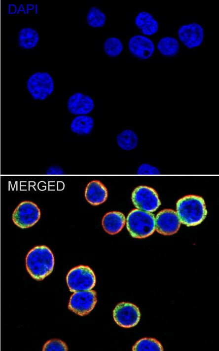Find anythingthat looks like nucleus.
Instances as JSON below:
<instances>
[{"mask_svg":"<svg viewBox=\"0 0 219 351\" xmlns=\"http://www.w3.org/2000/svg\"><path fill=\"white\" fill-rule=\"evenodd\" d=\"M54 262L53 253L45 245L34 247L28 252L25 259L28 273L37 281L43 280L52 273Z\"/></svg>","mask_w":219,"mask_h":351,"instance_id":"1","label":"nucleus"},{"mask_svg":"<svg viewBox=\"0 0 219 351\" xmlns=\"http://www.w3.org/2000/svg\"><path fill=\"white\" fill-rule=\"evenodd\" d=\"M176 206L181 223L187 227L200 224L207 215L204 200L198 195H185L179 199Z\"/></svg>","mask_w":219,"mask_h":351,"instance_id":"2","label":"nucleus"},{"mask_svg":"<svg viewBox=\"0 0 219 351\" xmlns=\"http://www.w3.org/2000/svg\"><path fill=\"white\" fill-rule=\"evenodd\" d=\"M106 16L98 7L92 6L89 9L87 16V24L93 28L102 27L105 24Z\"/></svg>","mask_w":219,"mask_h":351,"instance_id":"21","label":"nucleus"},{"mask_svg":"<svg viewBox=\"0 0 219 351\" xmlns=\"http://www.w3.org/2000/svg\"><path fill=\"white\" fill-rule=\"evenodd\" d=\"M94 119L90 116L80 115L74 117L71 124V131L78 135L89 134L94 127Z\"/></svg>","mask_w":219,"mask_h":351,"instance_id":"17","label":"nucleus"},{"mask_svg":"<svg viewBox=\"0 0 219 351\" xmlns=\"http://www.w3.org/2000/svg\"><path fill=\"white\" fill-rule=\"evenodd\" d=\"M62 169L56 166H52L48 168L47 171V174H62Z\"/></svg>","mask_w":219,"mask_h":351,"instance_id":"26","label":"nucleus"},{"mask_svg":"<svg viewBox=\"0 0 219 351\" xmlns=\"http://www.w3.org/2000/svg\"><path fill=\"white\" fill-rule=\"evenodd\" d=\"M68 347L65 343L60 339H52L47 341L43 345L44 351H67Z\"/></svg>","mask_w":219,"mask_h":351,"instance_id":"24","label":"nucleus"},{"mask_svg":"<svg viewBox=\"0 0 219 351\" xmlns=\"http://www.w3.org/2000/svg\"><path fill=\"white\" fill-rule=\"evenodd\" d=\"M113 316L115 322L119 326L130 328L138 323L141 314L139 309L135 305L128 302H121L113 310Z\"/></svg>","mask_w":219,"mask_h":351,"instance_id":"9","label":"nucleus"},{"mask_svg":"<svg viewBox=\"0 0 219 351\" xmlns=\"http://www.w3.org/2000/svg\"><path fill=\"white\" fill-rule=\"evenodd\" d=\"M66 280L72 292L92 290L96 283V277L92 270L83 265L72 269L68 273Z\"/></svg>","mask_w":219,"mask_h":351,"instance_id":"4","label":"nucleus"},{"mask_svg":"<svg viewBox=\"0 0 219 351\" xmlns=\"http://www.w3.org/2000/svg\"><path fill=\"white\" fill-rule=\"evenodd\" d=\"M180 40L187 48L199 46L204 39V30L198 23H191L182 26L178 30Z\"/></svg>","mask_w":219,"mask_h":351,"instance_id":"11","label":"nucleus"},{"mask_svg":"<svg viewBox=\"0 0 219 351\" xmlns=\"http://www.w3.org/2000/svg\"><path fill=\"white\" fill-rule=\"evenodd\" d=\"M93 100L88 95L76 92L70 96L68 101L69 112L75 115H86L94 109Z\"/></svg>","mask_w":219,"mask_h":351,"instance_id":"13","label":"nucleus"},{"mask_svg":"<svg viewBox=\"0 0 219 351\" xmlns=\"http://www.w3.org/2000/svg\"><path fill=\"white\" fill-rule=\"evenodd\" d=\"M128 48L134 57L145 60L152 55L154 51V45L148 38L142 35H135L129 39Z\"/></svg>","mask_w":219,"mask_h":351,"instance_id":"12","label":"nucleus"},{"mask_svg":"<svg viewBox=\"0 0 219 351\" xmlns=\"http://www.w3.org/2000/svg\"><path fill=\"white\" fill-rule=\"evenodd\" d=\"M133 351H162L161 343L152 338H144L138 341L132 348Z\"/></svg>","mask_w":219,"mask_h":351,"instance_id":"22","label":"nucleus"},{"mask_svg":"<svg viewBox=\"0 0 219 351\" xmlns=\"http://www.w3.org/2000/svg\"><path fill=\"white\" fill-rule=\"evenodd\" d=\"M157 47L163 56L166 57H173L178 53L180 45L176 39L171 37H165L159 40Z\"/></svg>","mask_w":219,"mask_h":351,"instance_id":"18","label":"nucleus"},{"mask_svg":"<svg viewBox=\"0 0 219 351\" xmlns=\"http://www.w3.org/2000/svg\"><path fill=\"white\" fill-rule=\"evenodd\" d=\"M40 217V211L37 205L31 201L20 202L14 210L12 219L13 223L21 229L34 226Z\"/></svg>","mask_w":219,"mask_h":351,"instance_id":"5","label":"nucleus"},{"mask_svg":"<svg viewBox=\"0 0 219 351\" xmlns=\"http://www.w3.org/2000/svg\"><path fill=\"white\" fill-rule=\"evenodd\" d=\"M27 86L34 99L43 100L52 93L54 81L48 73L37 72L29 78Z\"/></svg>","mask_w":219,"mask_h":351,"instance_id":"6","label":"nucleus"},{"mask_svg":"<svg viewBox=\"0 0 219 351\" xmlns=\"http://www.w3.org/2000/svg\"><path fill=\"white\" fill-rule=\"evenodd\" d=\"M126 223L128 231L134 238H146L151 235L155 231L154 214L137 208L129 212Z\"/></svg>","mask_w":219,"mask_h":351,"instance_id":"3","label":"nucleus"},{"mask_svg":"<svg viewBox=\"0 0 219 351\" xmlns=\"http://www.w3.org/2000/svg\"><path fill=\"white\" fill-rule=\"evenodd\" d=\"M126 223L124 215L119 211H110L106 213L102 221L104 230L108 234L113 235L118 233Z\"/></svg>","mask_w":219,"mask_h":351,"instance_id":"15","label":"nucleus"},{"mask_svg":"<svg viewBox=\"0 0 219 351\" xmlns=\"http://www.w3.org/2000/svg\"><path fill=\"white\" fill-rule=\"evenodd\" d=\"M135 24L141 32L146 36H151L158 30V23L149 13L142 11L135 19Z\"/></svg>","mask_w":219,"mask_h":351,"instance_id":"16","label":"nucleus"},{"mask_svg":"<svg viewBox=\"0 0 219 351\" xmlns=\"http://www.w3.org/2000/svg\"><path fill=\"white\" fill-rule=\"evenodd\" d=\"M181 222L177 212L171 209L159 211L155 218V230L165 235H172L178 232Z\"/></svg>","mask_w":219,"mask_h":351,"instance_id":"10","label":"nucleus"},{"mask_svg":"<svg viewBox=\"0 0 219 351\" xmlns=\"http://www.w3.org/2000/svg\"><path fill=\"white\" fill-rule=\"evenodd\" d=\"M160 173L159 170L156 167L147 163L141 164L137 171V174L140 175H157Z\"/></svg>","mask_w":219,"mask_h":351,"instance_id":"25","label":"nucleus"},{"mask_svg":"<svg viewBox=\"0 0 219 351\" xmlns=\"http://www.w3.org/2000/svg\"><path fill=\"white\" fill-rule=\"evenodd\" d=\"M108 191L105 186L99 180L88 183L85 190V197L92 205H98L104 203L108 197Z\"/></svg>","mask_w":219,"mask_h":351,"instance_id":"14","label":"nucleus"},{"mask_svg":"<svg viewBox=\"0 0 219 351\" xmlns=\"http://www.w3.org/2000/svg\"><path fill=\"white\" fill-rule=\"evenodd\" d=\"M97 301V294L94 290L75 292L70 297L68 309L77 314L84 316L93 309Z\"/></svg>","mask_w":219,"mask_h":351,"instance_id":"8","label":"nucleus"},{"mask_svg":"<svg viewBox=\"0 0 219 351\" xmlns=\"http://www.w3.org/2000/svg\"><path fill=\"white\" fill-rule=\"evenodd\" d=\"M39 40L38 33L30 27L21 30L18 35L19 46L24 49H31L35 47Z\"/></svg>","mask_w":219,"mask_h":351,"instance_id":"19","label":"nucleus"},{"mask_svg":"<svg viewBox=\"0 0 219 351\" xmlns=\"http://www.w3.org/2000/svg\"><path fill=\"white\" fill-rule=\"evenodd\" d=\"M116 141L121 149L129 151L137 147L138 144V138L134 131L126 129L117 135Z\"/></svg>","mask_w":219,"mask_h":351,"instance_id":"20","label":"nucleus"},{"mask_svg":"<svg viewBox=\"0 0 219 351\" xmlns=\"http://www.w3.org/2000/svg\"><path fill=\"white\" fill-rule=\"evenodd\" d=\"M131 199L137 209L150 213L155 211L161 204L156 191L146 186L136 187L132 193Z\"/></svg>","mask_w":219,"mask_h":351,"instance_id":"7","label":"nucleus"},{"mask_svg":"<svg viewBox=\"0 0 219 351\" xmlns=\"http://www.w3.org/2000/svg\"><path fill=\"white\" fill-rule=\"evenodd\" d=\"M123 44L121 41L115 37H110L105 41L104 50L105 53L110 57H116L123 50Z\"/></svg>","mask_w":219,"mask_h":351,"instance_id":"23","label":"nucleus"}]
</instances>
